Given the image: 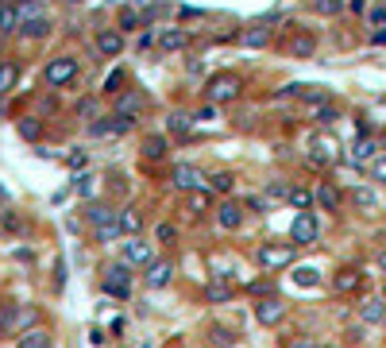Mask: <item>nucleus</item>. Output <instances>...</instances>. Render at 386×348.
I'll list each match as a JSON object with an SVG mask.
<instances>
[{
  "label": "nucleus",
  "instance_id": "obj_23",
  "mask_svg": "<svg viewBox=\"0 0 386 348\" xmlns=\"http://www.w3.org/2000/svg\"><path fill=\"white\" fill-rule=\"evenodd\" d=\"M352 163H355V166L375 163V139H371V136H360V139H355V147H352Z\"/></svg>",
  "mask_w": 386,
  "mask_h": 348
},
{
  "label": "nucleus",
  "instance_id": "obj_32",
  "mask_svg": "<svg viewBox=\"0 0 386 348\" xmlns=\"http://www.w3.org/2000/svg\"><path fill=\"white\" fill-rule=\"evenodd\" d=\"M120 31H136L139 24H143V12H139V8H120Z\"/></svg>",
  "mask_w": 386,
  "mask_h": 348
},
{
  "label": "nucleus",
  "instance_id": "obj_20",
  "mask_svg": "<svg viewBox=\"0 0 386 348\" xmlns=\"http://www.w3.org/2000/svg\"><path fill=\"white\" fill-rule=\"evenodd\" d=\"M116 112H120V116H128V120H139V112H143V97L131 93V89H124L116 97Z\"/></svg>",
  "mask_w": 386,
  "mask_h": 348
},
{
  "label": "nucleus",
  "instance_id": "obj_16",
  "mask_svg": "<svg viewBox=\"0 0 386 348\" xmlns=\"http://www.w3.org/2000/svg\"><path fill=\"white\" fill-rule=\"evenodd\" d=\"M270 31H275V27H270L267 20L243 27V31H240V46H267L270 43Z\"/></svg>",
  "mask_w": 386,
  "mask_h": 348
},
{
  "label": "nucleus",
  "instance_id": "obj_6",
  "mask_svg": "<svg viewBox=\"0 0 386 348\" xmlns=\"http://www.w3.org/2000/svg\"><path fill=\"white\" fill-rule=\"evenodd\" d=\"M309 163H317V166H332V163H340V144H336L328 131H317L313 139H309Z\"/></svg>",
  "mask_w": 386,
  "mask_h": 348
},
{
  "label": "nucleus",
  "instance_id": "obj_47",
  "mask_svg": "<svg viewBox=\"0 0 386 348\" xmlns=\"http://www.w3.org/2000/svg\"><path fill=\"white\" fill-rule=\"evenodd\" d=\"M267 197H290V186H282V182L267 186Z\"/></svg>",
  "mask_w": 386,
  "mask_h": 348
},
{
  "label": "nucleus",
  "instance_id": "obj_2",
  "mask_svg": "<svg viewBox=\"0 0 386 348\" xmlns=\"http://www.w3.org/2000/svg\"><path fill=\"white\" fill-rule=\"evenodd\" d=\"M298 256V244H286V240H267V244H259L255 248V263L263 271H282V267H290Z\"/></svg>",
  "mask_w": 386,
  "mask_h": 348
},
{
  "label": "nucleus",
  "instance_id": "obj_39",
  "mask_svg": "<svg viewBox=\"0 0 386 348\" xmlns=\"http://www.w3.org/2000/svg\"><path fill=\"white\" fill-rule=\"evenodd\" d=\"M120 86H124V70H112L105 78V93H116V97H120V93H124Z\"/></svg>",
  "mask_w": 386,
  "mask_h": 348
},
{
  "label": "nucleus",
  "instance_id": "obj_22",
  "mask_svg": "<svg viewBox=\"0 0 386 348\" xmlns=\"http://www.w3.org/2000/svg\"><path fill=\"white\" fill-rule=\"evenodd\" d=\"M360 317H363L367 325H382V322H386V302H382V298H371V302H363V306H360Z\"/></svg>",
  "mask_w": 386,
  "mask_h": 348
},
{
  "label": "nucleus",
  "instance_id": "obj_25",
  "mask_svg": "<svg viewBox=\"0 0 386 348\" xmlns=\"http://www.w3.org/2000/svg\"><path fill=\"white\" fill-rule=\"evenodd\" d=\"M139 155H143L147 163H158V159L166 155V139H163V136H147L143 147H139Z\"/></svg>",
  "mask_w": 386,
  "mask_h": 348
},
{
  "label": "nucleus",
  "instance_id": "obj_10",
  "mask_svg": "<svg viewBox=\"0 0 386 348\" xmlns=\"http://www.w3.org/2000/svg\"><path fill=\"white\" fill-rule=\"evenodd\" d=\"M282 317H286V302H282V298H259L255 302V322L259 325H278Z\"/></svg>",
  "mask_w": 386,
  "mask_h": 348
},
{
  "label": "nucleus",
  "instance_id": "obj_51",
  "mask_svg": "<svg viewBox=\"0 0 386 348\" xmlns=\"http://www.w3.org/2000/svg\"><path fill=\"white\" fill-rule=\"evenodd\" d=\"M379 267L386 271V252H379Z\"/></svg>",
  "mask_w": 386,
  "mask_h": 348
},
{
  "label": "nucleus",
  "instance_id": "obj_14",
  "mask_svg": "<svg viewBox=\"0 0 386 348\" xmlns=\"http://www.w3.org/2000/svg\"><path fill=\"white\" fill-rule=\"evenodd\" d=\"M186 46H190V31L186 27H163L158 31V51L174 54V51H186Z\"/></svg>",
  "mask_w": 386,
  "mask_h": 348
},
{
  "label": "nucleus",
  "instance_id": "obj_9",
  "mask_svg": "<svg viewBox=\"0 0 386 348\" xmlns=\"http://www.w3.org/2000/svg\"><path fill=\"white\" fill-rule=\"evenodd\" d=\"M174 186L178 190H209V178H205L201 171H197V166H190V163H178L174 166Z\"/></svg>",
  "mask_w": 386,
  "mask_h": 348
},
{
  "label": "nucleus",
  "instance_id": "obj_48",
  "mask_svg": "<svg viewBox=\"0 0 386 348\" xmlns=\"http://www.w3.org/2000/svg\"><path fill=\"white\" fill-rule=\"evenodd\" d=\"M371 24H379V27L386 24V8H371Z\"/></svg>",
  "mask_w": 386,
  "mask_h": 348
},
{
  "label": "nucleus",
  "instance_id": "obj_45",
  "mask_svg": "<svg viewBox=\"0 0 386 348\" xmlns=\"http://www.w3.org/2000/svg\"><path fill=\"white\" fill-rule=\"evenodd\" d=\"M120 237V221H112L105 224V229H97V240H116Z\"/></svg>",
  "mask_w": 386,
  "mask_h": 348
},
{
  "label": "nucleus",
  "instance_id": "obj_31",
  "mask_svg": "<svg viewBox=\"0 0 386 348\" xmlns=\"http://www.w3.org/2000/svg\"><path fill=\"white\" fill-rule=\"evenodd\" d=\"M232 186H236V174H228V171L209 178V194H232Z\"/></svg>",
  "mask_w": 386,
  "mask_h": 348
},
{
  "label": "nucleus",
  "instance_id": "obj_30",
  "mask_svg": "<svg viewBox=\"0 0 386 348\" xmlns=\"http://www.w3.org/2000/svg\"><path fill=\"white\" fill-rule=\"evenodd\" d=\"M120 232H139V229H143V217H139V209H136V205H128V209H120Z\"/></svg>",
  "mask_w": 386,
  "mask_h": 348
},
{
  "label": "nucleus",
  "instance_id": "obj_36",
  "mask_svg": "<svg viewBox=\"0 0 386 348\" xmlns=\"http://www.w3.org/2000/svg\"><path fill=\"white\" fill-rule=\"evenodd\" d=\"M66 166H70V171H86V166H89V151H86V147H70Z\"/></svg>",
  "mask_w": 386,
  "mask_h": 348
},
{
  "label": "nucleus",
  "instance_id": "obj_19",
  "mask_svg": "<svg viewBox=\"0 0 386 348\" xmlns=\"http://www.w3.org/2000/svg\"><path fill=\"white\" fill-rule=\"evenodd\" d=\"M20 31V4L16 0H0V35Z\"/></svg>",
  "mask_w": 386,
  "mask_h": 348
},
{
  "label": "nucleus",
  "instance_id": "obj_49",
  "mask_svg": "<svg viewBox=\"0 0 386 348\" xmlns=\"http://www.w3.org/2000/svg\"><path fill=\"white\" fill-rule=\"evenodd\" d=\"M213 116H216V105H205V109H201V112H197V116H193V120H213Z\"/></svg>",
  "mask_w": 386,
  "mask_h": 348
},
{
  "label": "nucleus",
  "instance_id": "obj_37",
  "mask_svg": "<svg viewBox=\"0 0 386 348\" xmlns=\"http://www.w3.org/2000/svg\"><path fill=\"white\" fill-rule=\"evenodd\" d=\"M20 136H24V139H31V144H35V139L43 136V124H39L35 116H24V120H20Z\"/></svg>",
  "mask_w": 386,
  "mask_h": 348
},
{
  "label": "nucleus",
  "instance_id": "obj_3",
  "mask_svg": "<svg viewBox=\"0 0 386 348\" xmlns=\"http://www.w3.org/2000/svg\"><path fill=\"white\" fill-rule=\"evenodd\" d=\"M78 70H81L78 59H73V54H62V59H51L43 66V81L51 89H62V86H70V81L78 78Z\"/></svg>",
  "mask_w": 386,
  "mask_h": 348
},
{
  "label": "nucleus",
  "instance_id": "obj_26",
  "mask_svg": "<svg viewBox=\"0 0 386 348\" xmlns=\"http://www.w3.org/2000/svg\"><path fill=\"white\" fill-rule=\"evenodd\" d=\"M16 81H20V66H16V62H0V97L12 93Z\"/></svg>",
  "mask_w": 386,
  "mask_h": 348
},
{
  "label": "nucleus",
  "instance_id": "obj_43",
  "mask_svg": "<svg viewBox=\"0 0 386 348\" xmlns=\"http://www.w3.org/2000/svg\"><path fill=\"white\" fill-rule=\"evenodd\" d=\"M371 178H375V182H386V155H379L371 163Z\"/></svg>",
  "mask_w": 386,
  "mask_h": 348
},
{
  "label": "nucleus",
  "instance_id": "obj_8",
  "mask_svg": "<svg viewBox=\"0 0 386 348\" xmlns=\"http://www.w3.org/2000/svg\"><path fill=\"white\" fill-rule=\"evenodd\" d=\"M317 232H321V224H317L313 213H298L294 224H290V244H313Z\"/></svg>",
  "mask_w": 386,
  "mask_h": 348
},
{
  "label": "nucleus",
  "instance_id": "obj_12",
  "mask_svg": "<svg viewBox=\"0 0 386 348\" xmlns=\"http://www.w3.org/2000/svg\"><path fill=\"white\" fill-rule=\"evenodd\" d=\"M97 51L105 54V59H120V51H124V31H120V27L97 31Z\"/></svg>",
  "mask_w": 386,
  "mask_h": 348
},
{
  "label": "nucleus",
  "instance_id": "obj_18",
  "mask_svg": "<svg viewBox=\"0 0 386 348\" xmlns=\"http://www.w3.org/2000/svg\"><path fill=\"white\" fill-rule=\"evenodd\" d=\"M86 221L93 224V229H105V224L116 221V209H112V205H105V202H89V205H86Z\"/></svg>",
  "mask_w": 386,
  "mask_h": 348
},
{
  "label": "nucleus",
  "instance_id": "obj_24",
  "mask_svg": "<svg viewBox=\"0 0 386 348\" xmlns=\"http://www.w3.org/2000/svg\"><path fill=\"white\" fill-rule=\"evenodd\" d=\"M16 348H51V333L46 329H27V333H20Z\"/></svg>",
  "mask_w": 386,
  "mask_h": 348
},
{
  "label": "nucleus",
  "instance_id": "obj_38",
  "mask_svg": "<svg viewBox=\"0 0 386 348\" xmlns=\"http://www.w3.org/2000/svg\"><path fill=\"white\" fill-rule=\"evenodd\" d=\"M313 8L321 16H336V12H344V0H313Z\"/></svg>",
  "mask_w": 386,
  "mask_h": 348
},
{
  "label": "nucleus",
  "instance_id": "obj_15",
  "mask_svg": "<svg viewBox=\"0 0 386 348\" xmlns=\"http://www.w3.org/2000/svg\"><path fill=\"white\" fill-rule=\"evenodd\" d=\"M171 279H174V263H171V259H155V263L147 267V290L171 287Z\"/></svg>",
  "mask_w": 386,
  "mask_h": 348
},
{
  "label": "nucleus",
  "instance_id": "obj_1",
  "mask_svg": "<svg viewBox=\"0 0 386 348\" xmlns=\"http://www.w3.org/2000/svg\"><path fill=\"white\" fill-rule=\"evenodd\" d=\"M240 93H243V81H240V74H232V70H220L205 81L209 105H232V101H240Z\"/></svg>",
  "mask_w": 386,
  "mask_h": 348
},
{
  "label": "nucleus",
  "instance_id": "obj_28",
  "mask_svg": "<svg viewBox=\"0 0 386 348\" xmlns=\"http://www.w3.org/2000/svg\"><path fill=\"white\" fill-rule=\"evenodd\" d=\"M209 205H213L209 190H190V194H186V209H190V213H209Z\"/></svg>",
  "mask_w": 386,
  "mask_h": 348
},
{
  "label": "nucleus",
  "instance_id": "obj_41",
  "mask_svg": "<svg viewBox=\"0 0 386 348\" xmlns=\"http://www.w3.org/2000/svg\"><path fill=\"white\" fill-rule=\"evenodd\" d=\"M355 205H360V209H375V194L360 186V190H355Z\"/></svg>",
  "mask_w": 386,
  "mask_h": 348
},
{
  "label": "nucleus",
  "instance_id": "obj_11",
  "mask_svg": "<svg viewBox=\"0 0 386 348\" xmlns=\"http://www.w3.org/2000/svg\"><path fill=\"white\" fill-rule=\"evenodd\" d=\"M131 128H136V120L112 112V116H101L97 124H93V136H124V131H131Z\"/></svg>",
  "mask_w": 386,
  "mask_h": 348
},
{
  "label": "nucleus",
  "instance_id": "obj_33",
  "mask_svg": "<svg viewBox=\"0 0 386 348\" xmlns=\"http://www.w3.org/2000/svg\"><path fill=\"white\" fill-rule=\"evenodd\" d=\"M313 46H317L313 35H294V43H290V54H298V59H309V54H313Z\"/></svg>",
  "mask_w": 386,
  "mask_h": 348
},
{
  "label": "nucleus",
  "instance_id": "obj_35",
  "mask_svg": "<svg viewBox=\"0 0 386 348\" xmlns=\"http://www.w3.org/2000/svg\"><path fill=\"white\" fill-rule=\"evenodd\" d=\"M209 337H213V344H216V348H228V344H236V341H240V337L232 333V329H224V325H213V329H209Z\"/></svg>",
  "mask_w": 386,
  "mask_h": 348
},
{
  "label": "nucleus",
  "instance_id": "obj_40",
  "mask_svg": "<svg viewBox=\"0 0 386 348\" xmlns=\"http://www.w3.org/2000/svg\"><path fill=\"white\" fill-rule=\"evenodd\" d=\"M228 298H232V290L224 283H213L209 279V302H228Z\"/></svg>",
  "mask_w": 386,
  "mask_h": 348
},
{
  "label": "nucleus",
  "instance_id": "obj_4",
  "mask_svg": "<svg viewBox=\"0 0 386 348\" xmlns=\"http://www.w3.org/2000/svg\"><path fill=\"white\" fill-rule=\"evenodd\" d=\"M101 287H105L108 298H131V271L128 263H112V267H105V275H101Z\"/></svg>",
  "mask_w": 386,
  "mask_h": 348
},
{
  "label": "nucleus",
  "instance_id": "obj_5",
  "mask_svg": "<svg viewBox=\"0 0 386 348\" xmlns=\"http://www.w3.org/2000/svg\"><path fill=\"white\" fill-rule=\"evenodd\" d=\"M51 31V20L39 4H20V35L24 39H46Z\"/></svg>",
  "mask_w": 386,
  "mask_h": 348
},
{
  "label": "nucleus",
  "instance_id": "obj_50",
  "mask_svg": "<svg viewBox=\"0 0 386 348\" xmlns=\"http://www.w3.org/2000/svg\"><path fill=\"white\" fill-rule=\"evenodd\" d=\"M375 43H379V46H386V27H382V31H375Z\"/></svg>",
  "mask_w": 386,
  "mask_h": 348
},
{
  "label": "nucleus",
  "instance_id": "obj_42",
  "mask_svg": "<svg viewBox=\"0 0 386 348\" xmlns=\"http://www.w3.org/2000/svg\"><path fill=\"white\" fill-rule=\"evenodd\" d=\"M73 194H78V197H89V194H93V178L81 174L78 182H73Z\"/></svg>",
  "mask_w": 386,
  "mask_h": 348
},
{
  "label": "nucleus",
  "instance_id": "obj_29",
  "mask_svg": "<svg viewBox=\"0 0 386 348\" xmlns=\"http://www.w3.org/2000/svg\"><path fill=\"white\" fill-rule=\"evenodd\" d=\"M313 202H317L313 190H305V186H290V205H294V209L309 213V205H313Z\"/></svg>",
  "mask_w": 386,
  "mask_h": 348
},
{
  "label": "nucleus",
  "instance_id": "obj_27",
  "mask_svg": "<svg viewBox=\"0 0 386 348\" xmlns=\"http://www.w3.org/2000/svg\"><path fill=\"white\" fill-rule=\"evenodd\" d=\"M317 202H321L325 213H336V209H340V190H336L332 182H325L321 190H317Z\"/></svg>",
  "mask_w": 386,
  "mask_h": 348
},
{
  "label": "nucleus",
  "instance_id": "obj_34",
  "mask_svg": "<svg viewBox=\"0 0 386 348\" xmlns=\"http://www.w3.org/2000/svg\"><path fill=\"white\" fill-rule=\"evenodd\" d=\"M294 283L309 290V287L321 283V271H317V267H298V271H294Z\"/></svg>",
  "mask_w": 386,
  "mask_h": 348
},
{
  "label": "nucleus",
  "instance_id": "obj_17",
  "mask_svg": "<svg viewBox=\"0 0 386 348\" xmlns=\"http://www.w3.org/2000/svg\"><path fill=\"white\" fill-rule=\"evenodd\" d=\"M363 283V271L360 267H340L332 279V290H340V294H352V290H360Z\"/></svg>",
  "mask_w": 386,
  "mask_h": 348
},
{
  "label": "nucleus",
  "instance_id": "obj_21",
  "mask_svg": "<svg viewBox=\"0 0 386 348\" xmlns=\"http://www.w3.org/2000/svg\"><path fill=\"white\" fill-rule=\"evenodd\" d=\"M166 131L178 136V139H186L193 131V116H190V112H171V116H166Z\"/></svg>",
  "mask_w": 386,
  "mask_h": 348
},
{
  "label": "nucleus",
  "instance_id": "obj_46",
  "mask_svg": "<svg viewBox=\"0 0 386 348\" xmlns=\"http://www.w3.org/2000/svg\"><path fill=\"white\" fill-rule=\"evenodd\" d=\"M155 237L163 240V244H171V240H174V224H158V232H155Z\"/></svg>",
  "mask_w": 386,
  "mask_h": 348
},
{
  "label": "nucleus",
  "instance_id": "obj_7",
  "mask_svg": "<svg viewBox=\"0 0 386 348\" xmlns=\"http://www.w3.org/2000/svg\"><path fill=\"white\" fill-rule=\"evenodd\" d=\"M124 263L128 267H151V263H155V248H151L147 240H139V237H131L128 244H124Z\"/></svg>",
  "mask_w": 386,
  "mask_h": 348
},
{
  "label": "nucleus",
  "instance_id": "obj_13",
  "mask_svg": "<svg viewBox=\"0 0 386 348\" xmlns=\"http://www.w3.org/2000/svg\"><path fill=\"white\" fill-rule=\"evenodd\" d=\"M216 224H220V229H228V232H236L240 224H243V205L240 202H220L216 205Z\"/></svg>",
  "mask_w": 386,
  "mask_h": 348
},
{
  "label": "nucleus",
  "instance_id": "obj_44",
  "mask_svg": "<svg viewBox=\"0 0 386 348\" xmlns=\"http://www.w3.org/2000/svg\"><path fill=\"white\" fill-rule=\"evenodd\" d=\"M248 294H275V283H270V279H259V283L248 287Z\"/></svg>",
  "mask_w": 386,
  "mask_h": 348
}]
</instances>
